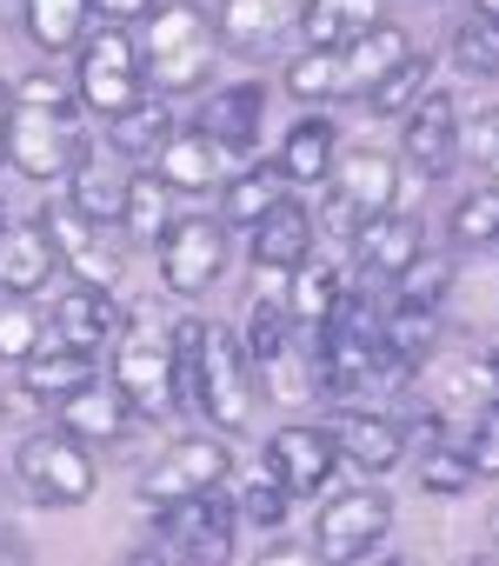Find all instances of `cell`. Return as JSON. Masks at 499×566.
Segmentation results:
<instances>
[{"mask_svg": "<svg viewBox=\"0 0 499 566\" xmlns=\"http://www.w3.org/2000/svg\"><path fill=\"white\" fill-rule=\"evenodd\" d=\"M127 420H134V407H127V394L114 387V380H81L67 400H61V427L74 433V440H87V447H114V440H127Z\"/></svg>", "mask_w": 499, "mask_h": 566, "instance_id": "cell-17", "label": "cell"}, {"mask_svg": "<svg viewBox=\"0 0 499 566\" xmlns=\"http://www.w3.org/2000/svg\"><path fill=\"white\" fill-rule=\"evenodd\" d=\"M14 473H21V486L41 500V506H81V500H94V453H87V440H74L67 427L61 433H34V440H21V453H14Z\"/></svg>", "mask_w": 499, "mask_h": 566, "instance_id": "cell-8", "label": "cell"}, {"mask_svg": "<svg viewBox=\"0 0 499 566\" xmlns=\"http://www.w3.org/2000/svg\"><path fill=\"white\" fill-rule=\"evenodd\" d=\"M114 387L127 394L134 413L167 420L180 407V360H173V327L153 314L120 321V347H114Z\"/></svg>", "mask_w": 499, "mask_h": 566, "instance_id": "cell-5", "label": "cell"}, {"mask_svg": "<svg viewBox=\"0 0 499 566\" xmlns=\"http://www.w3.org/2000/svg\"><path fill=\"white\" fill-rule=\"evenodd\" d=\"M267 467H274V480H280L287 493L320 500V486H327L333 467H340V440H333V427H280V433L267 440Z\"/></svg>", "mask_w": 499, "mask_h": 566, "instance_id": "cell-14", "label": "cell"}, {"mask_svg": "<svg viewBox=\"0 0 499 566\" xmlns=\"http://www.w3.org/2000/svg\"><path fill=\"white\" fill-rule=\"evenodd\" d=\"M287 340H294V314H287V287H274V294L254 301V314H246V347H240V354L261 367V360H274Z\"/></svg>", "mask_w": 499, "mask_h": 566, "instance_id": "cell-34", "label": "cell"}, {"mask_svg": "<svg viewBox=\"0 0 499 566\" xmlns=\"http://www.w3.org/2000/svg\"><path fill=\"white\" fill-rule=\"evenodd\" d=\"M406 167L426 174V180H446L459 167V107L453 94H420L406 107Z\"/></svg>", "mask_w": 499, "mask_h": 566, "instance_id": "cell-13", "label": "cell"}, {"mask_svg": "<svg viewBox=\"0 0 499 566\" xmlns=\"http://www.w3.org/2000/svg\"><path fill=\"white\" fill-rule=\"evenodd\" d=\"M47 340V321L34 314V294H0V360H28Z\"/></svg>", "mask_w": 499, "mask_h": 566, "instance_id": "cell-39", "label": "cell"}, {"mask_svg": "<svg viewBox=\"0 0 499 566\" xmlns=\"http://www.w3.org/2000/svg\"><path fill=\"white\" fill-rule=\"evenodd\" d=\"M327 180H333L327 187V233H340V240H353L360 220L393 213V200H400V167L373 147H353L340 167H327Z\"/></svg>", "mask_w": 499, "mask_h": 566, "instance_id": "cell-10", "label": "cell"}, {"mask_svg": "<svg viewBox=\"0 0 499 566\" xmlns=\"http://www.w3.org/2000/svg\"><path fill=\"white\" fill-rule=\"evenodd\" d=\"M426 240H420V227L413 220H400V213H373V220H360L353 227V253H360V266L367 273H380V280H393L400 266H413V253H420Z\"/></svg>", "mask_w": 499, "mask_h": 566, "instance_id": "cell-25", "label": "cell"}, {"mask_svg": "<svg viewBox=\"0 0 499 566\" xmlns=\"http://www.w3.org/2000/svg\"><path fill=\"white\" fill-rule=\"evenodd\" d=\"M453 247H492L499 240V187H473L453 213H446Z\"/></svg>", "mask_w": 499, "mask_h": 566, "instance_id": "cell-38", "label": "cell"}, {"mask_svg": "<svg viewBox=\"0 0 499 566\" xmlns=\"http://www.w3.org/2000/svg\"><path fill=\"white\" fill-rule=\"evenodd\" d=\"M213 21L187 0H160L147 14V48H140V67L160 94H193L213 81Z\"/></svg>", "mask_w": 499, "mask_h": 566, "instance_id": "cell-4", "label": "cell"}, {"mask_svg": "<svg viewBox=\"0 0 499 566\" xmlns=\"http://www.w3.org/2000/svg\"><path fill=\"white\" fill-rule=\"evenodd\" d=\"M220 480H233V453H226V440H173V447L147 467V480H140V506L160 513V506H173V500H187V493L220 486Z\"/></svg>", "mask_w": 499, "mask_h": 566, "instance_id": "cell-12", "label": "cell"}, {"mask_svg": "<svg viewBox=\"0 0 499 566\" xmlns=\"http://www.w3.org/2000/svg\"><path fill=\"white\" fill-rule=\"evenodd\" d=\"M153 174L167 180V187H180V193H206L220 174H226V147L213 140V134H167L160 147H153Z\"/></svg>", "mask_w": 499, "mask_h": 566, "instance_id": "cell-19", "label": "cell"}, {"mask_svg": "<svg viewBox=\"0 0 499 566\" xmlns=\"http://www.w3.org/2000/svg\"><path fill=\"white\" fill-rule=\"evenodd\" d=\"M287 500H294V493L274 480V467H261L246 486H233V513H240L246 526H261V533H274V526L287 520Z\"/></svg>", "mask_w": 499, "mask_h": 566, "instance_id": "cell-40", "label": "cell"}, {"mask_svg": "<svg viewBox=\"0 0 499 566\" xmlns=\"http://www.w3.org/2000/svg\"><path fill=\"white\" fill-rule=\"evenodd\" d=\"M54 266H61V253H54V233L41 213L0 227V294H41Z\"/></svg>", "mask_w": 499, "mask_h": 566, "instance_id": "cell-16", "label": "cell"}, {"mask_svg": "<svg viewBox=\"0 0 499 566\" xmlns=\"http://www.w3.org/2000/svg\"><path fill=\"white\" fill-rule=\"evenodd\" d=\"M233 486H206V493H187L173 506H160V559H193V566H213L233 553Z\"/></svg>", "mask_w": 499, "mask_h": 566, "instance_id": "cell-7", "label": "cell"}, {"mask_svg": "<svg viewBox=\"0 0 499 566\" xmlns=\"http://www.w3.org/2000/svg\"><path fill=\"white\" fill-rule=\"evenodd\" d=\"M167 193H173V187H167L160 174H134V180H127L120 227H127L134 240H160V233H167V220H173V213H167Z\"/></svg>", "mask_w": 499, "mask_h": 566, "instance_id": "cell-36", "label": "cell"}, {"mask_svg": "<svg viewBox=\"0 0 499 566\" xmlns=\"http://www.w3.org/2000/svg\"><path fill=\"white\" fill-rule=\"evenodd\" d=\"M173 360H180V380H187L193 407L220 433H246V420H254V380H246L240 340L213 321H180L173 327Z\"/></svg>", "mask_w": 499, "mask_h": 566, "instance_id": "cell-1", "label": "cell"}, {"mask_svg": "<svg viewBox=\"0 0 499 566\" xmlns=\"http://www.w3.org/2000/svg\"><path fill=\"white\" fill-rule=\"evenodd\" d=\"M287 21H300L294 0H226V8L213 14V34H220V48H233V54H261L267 41H280Z\"/></svg>", "mask_w": 499, "mask_h": 566, "instance_id": "cell-21", "label": "cell"}, {"mask_svg": "<svg viewBox=\"0 0 499 566\" xmlns=\"http://www.w3.org/2000/svg\"><path fill=\"white\" fill-rule=\"evenodd\" d=\"M333 440H340V453H347L353 467H367V473H386V467H400V453H406V427L386 420V413H340V420H333Z\"/></svg>", "mask_w": 499, "mask_h": 566, "instance_id": "cell-24", "label": "cell"}, {"mask_svg": "<svg viewBox=\"0 0 499 566\" xmlns=\"http://www.w3.org/2000/svg\"><path fill=\"white\" fill-rule=\"evenodd\" d=\"M406 54H413V34L393 28V21H373L360 41H347V48H333V54L294 61V67H287V87H294L300 101H367Z\"/></svg>", "mask_w": 499, "mask_h": 566, "instance_id": "cell-3", "label": "cell"}, {"mask_svg": "<svg viewBox=\"0 0 499 566\" xmlns=\"http://www.w3.org/2000/svg\"><path fill=\"white\" fill-rule=\"evenodd\" d=\"M453 67H466V74H499V21L473 14V21L453 34Z\"/></svg>", "mask_w": 499, "mask_h": 566, "instance_id": "cell-41", "label": "cell"}, {"mask_svg": "<svg viewBox=\"0 0 499 566\" xmlns=\"http://www.w3.org/2000/svg\"><path fill=\"white\" fill-rule=\"evenodd\" d=\"M167 134H173V114H160V101H134L127 114H114V120H107V147H114L120 160L153 154Z\"/></svg>", "mask_w": 499, "mask_h": 566, "instance_id": "cell-33", "label": "cell"}, {"mask_svg": "<svg viewBox=\"0 0 499 566\" xmlns=\"http://www.w3.org/2000/svg\"><path fill=\"white\" fill-rule=\"evenodd\" d=\"M327 167H333V120H327V114H307V120L280 140V174L300 180V187H314Z\"/></svg>", "mask_w": 499, "mask_h": 566, "instance_id": "cell-30", "label": "cell"}, {"mask_svg": "<svg viewBox=\"0 0 499 566\" xmlns=\"http://www.w3.org/2000/svg\"><path fill=\"white\" fill-rule=\"evenodd\" d=\"M466 460H473V473L479 480H499V400H486L479 413H473V427H466Z\"/></svg>", "mask_w": 499, "mask_h": 566, "instance_id": "cell-44", "label": "cell"}, {"mask_svg": "<svg viewBox=\"0 0 499 566\" xmlns=\"http://www.w3.org/2000/svg\"><path fill=\"white\" fill-rule=\"evenodd\" d=\"M21 380L34 400H67L81 380H94V360L81 347H61V340H41L28 360H21Z\"/></svg>", "mask_w": 499, "mask_h": 566, "instance_id": "cell-28", "label": "cell"}, {"mask_svg": "<svg viewBox=\"0 0 499 566\" xmlns=\"http://www.w3.org/2000/svg\"><path fill=\"white\" fill-rule=\"evenodd\" d=\"M127 167H107L94 147L74 160V174H67V207L81 213V220H94V227H114L120 220V207H127Z\"/></svg>", "mask_w": 499, "mask_h": 566, "instance_id": "cell-22", "label": "cell"}, {"mask_svg": "<svg viewBox=\"0 0 499 566\" xmlns=\"http://www.w3.org/2000/svg\"><path fill=\"white\" fill-rule=\"evenodd\" d=\"M446 287H453V266L439 260V253H413V266H400L393 273V307H433L439 314V301H446Z\"/></svg>", "mask_w": 499, "mask_h": 566, "instance_id": "cell-35", "label": "cell"}, {"mask_svg": "<svg viewBox=\"0 0 499 566\" xmlns=\"http://www.w3.org/2000/svg\"><path fill=\"white\" fill-rule=\"evenodd\" d=\"M274 200H287V174H280V160H274V167H246V174H233V180H226L220 220L254 233V227L267 220V207H274Z\"/></svg>", "mask_w": 499, "mask_h": 566, "instance_id": "cell-29", "label": "cell"}, {"mask_svg": "<svg viewBox=\"0 0 499 566\" xmlns=\"http://www.w3.org/2000/svg\"><path fill=\"white\" fill-rule=\"evenodd\" d=\"M153 247H160V280H167L180 301L206 294L213 280L226 273V220H213V213L167 220V233H160Z\"/></svg>", "mask_w": 499, "mask_h": 566, "instance_id": "cell-11", "label": "cell"}, {"mask_svg": "<svg viewBox=\"0 0 499 566\" xmlns=\"http://www.w3.org/2000/svg\"><path fill=\"white\" fill-rule=\"evenodd\" d=\"M420 94H426V61H420V54H406V61H400L373 94H367V107H373V114H406Z\"/></svg>", "mask_w": 499, "mask_h": 566, "instance_id": "cell-43", "label": "cell"}, {"mask_svg": "<svg viewBox=\"0 0 499 566\" xmlns=\"http://www.w3.org/2000/svg\"><path fill=\"white\" fill-rule=\"evenodd\" d=\"M420 486H426V493H466V486H479V473H473L466 447L439 433V440L420 447Z\"/></svg>", "mask_w": 499, "mask_h": 566, "instance_id": "cell-37", "label": "cell"}, {"mask_svg": "<svg viewBox=\"0 0 499 566\" xmlns=\"http://www.w3.org/2000/svg\"><path fill=\"white\" fill-rule=\"evenodd\" d=\"M459 160H473L479 187H499V107H486L473 127H459Z\"/></svg>", "mask_w": 499, "mask_h": 566, "instance_id": "cell-42", "label": "cell"}, {"mask_svg": "<svg viewBox=\"0 0 499 566\" xmlns=\"http://www.w3.org/2000/svg\"><path fill=\"white\" fill-rule=\"evenodd\" d=\"M41 220H47V233H54L61 266H67V273H81V287H100V294H107L114 280H120V253L107 247V227L81 220L74 207H47Z\"/></svg>", "mask_w": 499, "mask_h": 566, "instance_id": "cell-15", "label": "cell"}, {"mask_svg": "<svg viewBox=\"0 0 499 566\" xmlns=\"http://www.w3.org/2000/svg\"><path fill=\"white\" fill-rule=\"evenodd\" d=\"M87 154L81 140V101L54 74H28L14 87V127H8V160L28 180H61Z\"/></svg>", "mask_w": 499, "mask_h": 566, "instance_id": "cell-2", "label": "cell"}, {"mask_svg": "<svg viewBox=\"0 0 499 566\" xmlns=\"http://www.w3.org/2000/svg\"><path fill=\"white\" fill-rule=\"evenodd\" d=\"M261 114H267V87L261 81H240V87H220L213 107L200 114V134H213L226 154H246L261 134Z\"/></svg>", "mask_w": 499, "mask_h": 566, "instance_id": "cell-23", "label": "cell"}, {"mask_svg": "<svg viewBox=\"0 0 499 566\" xmlns=\"http://www.w3.org/2000/svg\"><path fill=\"white\" fill-rule=\"evenodd\" d=\"M160 0H94V14L100 21H134V14H153Z\"/></svg>", "mask_w": 499, "mask_h": 566, "instance_id": "cell-45", "label": "cell"}, {"mask_svg": "<svg viewBox=\"0 0 499 566\" xmlns=\"http://www.w3.org/2000/svg\"><path fill=\"white\" fill-rule=\"evenodd\" d=\"M380 21V0H300V28L314 41V54H333L347 41H360Z\"/></svg>", "mask_w": 499, "mask_h": 566, "instance_id": "cell-26", "label": "cell"}, {"mask_svg": "<svg viewBox=\"0 0 499 566\" xmlns=\"http://www.w3.org/2000/svg\"><path fill=\"white\" fill-rule=\"evenodd\" d=\"M81 101L94 107V114H127L134 101H147V67H140V48H134V34L120 28V21H100V28H87L81 34Z\"/></svg>", "mask_w": 499, "mask_h": 566, "instance_id": "cell-6", "label": "cell"}, {"mask_svg": "<svg viewBox=\"0 0 499 566\" xmlns=\"http://www.w3.org/2000/svg\"><path fill=\"white\" fill-rule=\"evenodd\" d=\"M8 127H14V87L0 81V160H8Z\"/></svg>", "mask_w": 499, "mask_h": 566, "instance_id": "cell-47", "label": "cell"}, {"mask_svg": "<svg viewBox=\"0 0 499 566\" xmlns=\"http://www.w3.org/2000/svg\"><path fill=\"white\" fill-rule=\"evenodd\" d=\"M47 340L81 347V354L120 340V307H114V294H100V287H74V294H61V301H54V321H47Z\"/></svg>", "mask_w": 499, "mask_h": 566, "instance_id": "cell-18", "label": "cell"}, {"mask_svg": "<svg viewBox=\"0 0 499 566\" xmlns=\"http://www.w3.org/2000/svg\"><path fill=\"white\" fill-rule=\"evenodd\" d=\"M479 380H486V394H492V400H499V347H492V354H486V360H479Z\"/></svg>", "mask_w": 499, "mask_h": 566, "instance_id": "cell-48", "label": "cell"}, {"mask_svg": "<svg viewBox=\"0 0 499 566\" xmlns=\"http://www.w3.org/2000/svg\"><path fill=\"white\" fill-rule=\"evenodd\" d=\"M21 8H28V34H34V48L67 54V48H81V34H87L94 0H21Z\"/></svg>", "mask_w": 499, "mask_h": 566, "instance_id": "cell-31", "label": "cell"}, {"mask_svg": "<svg viewBox=\"0 0 499 566\" xmlns=\"http://www.w3.org/2000/svg\"><path fill=\"white\" fill-rule=\"evenodd\" d=\"M406 433H413V440L426 447V440H439V433H446V420H439V413L426 407V413H413V427H406Z\"/></svg>", "mask_w": 499, "mask_h": 566, "instance_id": "cell-46", "label": "cell"}, {"mask_svg": "<svg viewBox=\"0 0 499 566\" xmlns=\"http://www.w3.org/2000/svg\"><path fill=\"white\" fill-rule=\"evenodd\" d=\"M340 294H347V273H333V266L300 260V266L287 273V314H294V327H300V334H320V327L333 321Z\"/></svg>", "mask_w": 499, "mask_h": 566, "instance_id": "cell-27", "label": "cell"}, {"mask_svg": "<svg viewBox=\"0 0 499 566\" xmlns=\"http://www.w3.org/2000/svg\"><path fill=\"white\" fill-rule=\"evenodd\" d=\"M393 533V500L380 486H353V493H333L314 520V553L333 559V566H353V559H373L380 539Z\"/></svg>", "mask_w": 499, "mask_h": 566, "instance_id": "cell-9", "label": "cell"}, {"mask_svg": "<svg viewBox=\"0 0 499 566\" xmlns=\"http://www.w3.org/2000/svg\"><path fill=\"white\" fill-rule=\"evenodd\" d=\"M479 14H486V21H499V0H479Z\"/></svg>", "mask_w": 499, "mask_h": 566, "instance_id": "cell-49", "label": "cell"}, {"mask_svg": "<svg viewBox=\"0 0 499 566\" xmlns=\"http://www.w3.org/2000/svg\"><path fill=\"white\" fill-rule=\"evenodd\" d=\"M314 253V213L300 200H274L267 220L254 227V266L261 273H294Z\"/></svg>", "mask_w": 499, "mask_h": 566, "instance_id": "cell-20", "label": "cell"}, {"mask_svg": "<svg viewBox=\"0 0 499 566\" xmlns=\"http://www.w3.org/2000/svg\"><path fill=\"white\" fill-rule=\"evenodd\" d=\"M380 334H386V354H393V367H426V354H433V340H439V314L433 307H393L386 321H380Z\"/></svg>", "mask_w": 499, "mask_h": 566, "instance_id": "cell-32", "label": "cell"}]
</instances>
